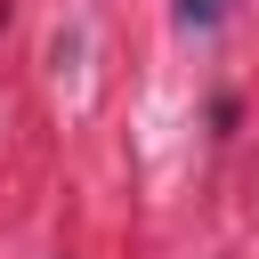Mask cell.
Instances as JSON below:
<instances>
[{
	"label": "cell",
	"instance_id": "6da1fadb",
	"mask_svg": "<svg viewBox=\"0 0 259 259\" xmlns=\"http://www.w3.org/2000/svg\"><path fill=\"white\" fill-rule=\"evenodd\" d=\"M227 8H235V0H178V24H186V32H210Z\"/></svg>",
	"mask_w": 259,
	"mask_h": 259
}]
</instances>
